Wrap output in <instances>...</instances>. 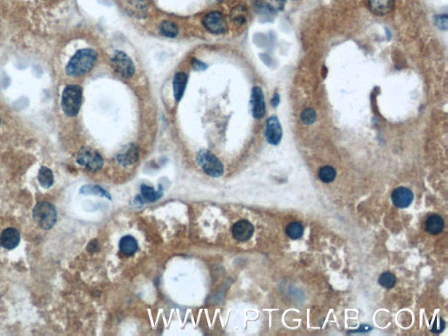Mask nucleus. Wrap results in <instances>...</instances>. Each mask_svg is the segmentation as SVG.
I'll return each instance as SVG.
<instances>
[{"label": "nucleus", "mask_w": 448, "mask_h": 336, "mask_svg": "<svg viewBox=\"0 0 448 336\" xmlns=\"http://www.w3.org/2000/svg\"><path fill=\"white\" fill-rule=\"evenodd\" d=\"M111 64L115 71L124 78H131L135 73L134 63L124 52H115L111 58Z\"/></svg>", "instance_id": "obj_6"}, {"label": "nucleus", "mask_w": 448, "mask_h": 336, "mask_svg": "<svg viewBox=\"0 0 448 336\" xmlns=\"http://www.w3.org/2000/svg\"><path fill=\"white\" fill-rule=\"evenodd\" d=\"M133 203L135 204V206L137 207H141L144 203H145V201L143 200L142 197H141V195H137L136 196L135 199H134V201H133Z\"/></svg>", "instance_id": "obj_33"}, {"label": "nucleus", "mask_w": 448, "mask_h": 336, "mask_svg": "<svg viewBox=\"0 0 448 336\" xmlns=\"http://www.w3.org/2000/svg\"><path fill=\"white\" fill-rule=\"evenodd\" d=\"M444 228V220L439 215H432L426 221V230L428 233L437 235L441 233Z\"/></svg>", "instance_id": "obj_18"}, {"label": "nucleus", "mask_w": 448, "mask_h": 336, "mask_svg": "<svg viewBox=\"0 0 448 336\" xmlns=\"http://www.w3.org/2000/svg\"><path fill=\"white\" fill-rule=\"evenodd\" d=\"M378 282L380 285L383 286V288H393L396 285L397 278L393 273H391L390 271H386V272H383V274H381V276L379 277Z\"/></svg>", "instance_id": "obj_26"}, {"label": "nucleus", "mask_w": 448, "mask_h": 336, "mask_svg": "<svg viewBox=\"0 0 448 336\" xmlns=\"http://www.w3.org/2000/svg\"><path fill=\"white\" fill-rule=\"evenodd\" d=\"M160 32L163 36L174 38L178 34V27L171 21H163L160 26Z\"/></svg>", "instance_id": "obj_25"}, {"label": "nucleus", "mask_w": 448, "mask_h": 336, "mask_svg": "<svg viewBox=\"0 0 448 336\" xmlns=\"http://www.w3.org/2000/svg\"><path fill=\"white\" fill-rule=\"evenodd\" d=\"M335 176H336V172H335V168L331 166H324L319 171V178L322 182H333L335 180Z\"/></svg>", "instance_id": "obj_24"}, {"label": "nucleus", "mask_w": 448, "mask_h": 336, "mask_svg": "<svg viewBox=\"0 0 448 336\" xmlns=\"http://www.w3.org/2000/svg\"><path fill=\"white\" fill-rule=\"evenodd\" d=\"M20 242V234L14 228H7L0 234V245L7 250H12Z\"/></svg>", "instance_id": "obj_13"}, {"label": "nucleus", "mask_w": 448, "mask_h": 336, "mask_svg": "<svg viewBox=\"0 0 448 336\" xmlns=\"http://www.w3.org/2000/svg\"><path fill=\"white\" fill-rule=\"evenodd\" d=\"M83 91L77 85L67 86L62 92V107L64 113L69 117L77 116L82 104Z\"/></svg>", "instance_id": "obj_3"}, {"label": "nucleus", "mask_w": 448, "mask_h": 336, "mask_svg": "<svg viewBox=\"0 0 448 336\" xmlns=\"http://www.w3.org/2000/svg\"><path fill=\"white\" fill-rule=\"evenodd\" d=\"M304 233V228L302 224L299 222H292L288 224L286 227V234L288 237L292 239H299L301 238Z\"/></svg>", "instance_id": "obj_23"}, {"label": "nucleus", "mask_w": 448, "mask_h": 336, "mask_svg": "<svg viewBox=\"0 0 448 336\" xmlns=\"http://www.w3.org/2000/svg\"><path fill=\"white\" fill-rule=\"evenodd\" d=\"M139 157V147L134 144H129L128 146H124L119 154H117L116 159L121 166L128 167L135 164Z\"/></svg>", "instance_id": "obj_9"}, {"label": "nucleus", "mask_w": 448, "mask_h": 336, "mask_svg": "<svg viewBox=\"0 0 448 336\" xmlns=\"http://www.w3.org/2000/svg\"><path fill=\"white\" fill-rule=\"evenodd\" d=\"M38 180L44 188H50L54 184V174L51 170L47 167H41L38 173Z\"/></svg>", "instance_id": "obj_20"}, {"label": "nucleus", "mask_w": 448, "mask_h": 336, "mask_svg": "<svg viewBox=\"0 0 448 336\" xmlns=\"http://www.w3.org/2000/svg\"><path fill=\"white\" fill-rule=\"evenodd\" d=\"M216 1H222V0H216Z\"/></svg>", "instance_id": "obj_34"}, {"label": "nucleus", "mask_w": 448, "mask_h": 336, "mask_svg": "<svg viewBox=\"0 0 448 336\" xmlns=\"http://www.w3.org/2000/svg\"><path fill=\"white\" fill-rule=\"evenodd\" d=\"M141 197L145 202H155L163 196V187L161 185L159 186L158 191L153 189L152 186L146 184H142L140 187Z\"/></svg>", "instance_id": "obj_16"}, {"label": "nucleus", "mask_w": 448, "mask_h": 336, "mask_svg": "<svg viewBox=\"0 0 448 336\" xmlns=\"http://www.w3.org/2000/svg\"><path fill=\"white\" fill-rule=\"evenodd\" d=\"M77 161L90 172H97L103 166V159L97 151L90 147H83L77 153Z\"/></svg>", "instance_id": "obj_5"}, {"label": "nucleus", "mask_w": 448, "mask_h": 336, "mask_svg": "<svg viewBox=\"0 0 448 336\" xmlns=\"http://www.w3.org/2000/svg\"><path fill=\"white\" fill-rule=\"evenodd\" d=\"M131 9L138 18H144L146 15V5L144 0H131Z\"/></svg>", "instance_id": "obj_27"}, {"label": "nucleus", "mask_w": 448, "mask_h": 336, "mask_svg": "<svg viewBox=\"0 0 448 336\" xmlns=\"http://www.w3.org/2000/svg\"><path fill=\"white\" fill-rule=\"evenodd\" d=\"M247 11L244 6H237L234 8L230 13V19L236 25H243L246 21Z\"/></svg>", "instance_id": "obj_22"}, {"label": "nucleus", "mask_w": 448, "mask_h": 336, "mask_svg": "<svg viewBox=\"0 0 448 336\" xmlns=\"http://www.w3.org/2000/svg\"><path fill=\"white\" fill-rule=\"evenodd\" d=\"M97 60V53L92 48H84L77 51L66 67V73L77 77L91 70Z\"/></svg>", "instance_id": "obj_1"}, {"label": "nucleus", "mask_w": 448, "mask_h": 336, "mask_svg": "<svg viewBox=\"0 0 448 336\" xmlns=\"http://www.w3.org/2000/svg\"><path fill=\"white\" fill-rule=\"evenodd\" d=\"M286 0H259V7L268 12H278L283 11Z\"/></svg>", "instance_id": "obj_19"}, {"label": "nucleus", "mask_w": 448, "mask_h": 336, "mask_svg": "<svg viewBox=\"0 0 448 336\" xmlns=\"http://www.w3.org/2000/svg\"><path fill=\"white\" fill-rule=\"evenodd\" d=\"M448 18L447 14L439 15V16H436L435 19H434V22L436 24V26L440 29L442 30H447V28H448Z\"/></svg>", "instance_id": "obj_29"}, {"label": "nucleus", "mask_w": 448, "mask_h": 336, "mask_svg": "<svg viewBox=\"0 0 448 336\" xmlns=\"http://www.w3.org/2000/svg\"><path fill=\"white\" fill-rule=\"evenodd\" d=\"M197 163L200 169L210 177L218 178L223 175L224 168L221 161L208 150H200L197 154Z\"/></svg>", "instance_id": "obj_4"}, {"label": "nucleus", "mask_w": 448, "mask_h": 336, "mask_svg": "<svg viewBox=\"0 0 448 336\" xmlns=\"http://www.w3.org/2000/svg\"><path fill=\"white\" fill-rule=\"evenodd\" d=\"M192 65L195 70H204L207 69V65L205 64L204 62H200L197 59H193Z\"/></svg>", "instance_id": "obj_31"}, {"label": "nucleus", "mask_w": 448, "mask_h": 336, "mask_svg": "<svg viewBox=\"0 0 448 336\" xmlns=\"http://www.w3.org/2000/svg\"><path fill=\"white\" fill-rule=\"evenodd\" d=\"M251 108H252V116L256 119H260L266 114V103L264 99L261 88L255 87L252 89V99H251Z\"/></svg>", "instance_id": "obj_10"}, {"label": "nucleus", "mask_w": 448, "mask_h": 336, "mask_svg": "<svg viewBox=\"0 0 448 336\" xmlns=\"http://www.w3.org/2000/svg\"><path fill=\"white\" fill-rule=\"evenodd\" d=\"M283 130L280 122L276 116L269 117L266 124V138L268 143L277 146L281 142Z\"/></svg>", "instance_id": "obj_8"}, {"label": "nucleus", "mask_w": 448, "mask_h": 336, "mask_svg": "<svg viewBox=\"0 0 448 336\" xmlns=\"http://www.w3.org/2000/svg\"><path fill=\"white\" fill-rule=\"evenodd\" d=\"M121 252L126 256H132L138 251V242L131 236H124L119 242Z\"/></svg>", "instance_id": "obj_17"}, {"label": "nucleus", "mask_w": 448, "mask_h": 336, "mask_svg": "<svg viewBox=\"0 0 448 336\" xmlns=\"http://www.w3.org/2000/svg\"><path fill=\"white\" fill-rule=\"evenodd\" d=\"M370 11L377 16L389 14L394 8V0H368Z\"/></svg>", "instance_id": "obj_15"}, {"label": "nucleus", "mask_w": 448, "mask_h": 336, "mask_svg": "<svg viewBox=\"0 0 448 336\" xmlns=\"http://www.w3.org/2000/svg\"><path fill=\"white\" fill-rule=\"evenodd\" d=\"M33 220L43 230H50L57 221L56 208L48 201L38 202L33 210Z\"/></svg>", "instance_id": "obj_2"}, {"label": "nucleus", "mask_w": 448, "mask_h": 336, "mask_svg": "<svg viewBox=\"0 0 448 336\" xmlns=\"http://www.w3.org/2000/svg\"><path fill=\"white\" fill-rule=\"evenodd\" d=\"M232 236L237 241H247L254 233V227L247 220H240L232 227Z\"/></svg>", "instance_id": "obj_11"}, {"label": "nucleus", "mask_w": 448, "mask_h": 336, "mask_svg": "<svg viewBox=\"0 0 448 336\" xmlns=\"http://www.w3.org/2000/svg\"><path fill=\"white\" fill-rule=\"evenodd\" d=\"M300 119L305 124H312L316 120V112L312 108H306L300 115Z\"/></svg>", "instance_id": "obj_28"}, {"label": "nucleus", "mask_w": 448, "mask_h": 336, "mask_svg": "<svg viewBox=\"0 0 448 336\" xmlns=\"http://www.w3.org/2000/svg\"><path fill=\"white\" fill-rule=\"evenodd\" d=\"M87 250L90 253H95V252H99L100 250V245H99L97 240H92L89 245H88Z\"/></svg>", "instance_id": "obj_30"}, {"label": "nucleus", "mask_w": 448, "mask_h": 336, "mask_svg": "<svg viewBox=\"0 0 448 336\" xmlns=\"http://www.w3.org/2000/svg\"><path fill=\"white\" fill-rule=\"evenodd\" d=\"M187 79H188L187 76L184 72H178L174 77L173 90H174V96H175L176 102H179L182 99L185 90H186Z\"/></svg>", "instance_id": "obj_14"}, {"label": "nucleus", "mask_w": 448, "mask_h": 336, "mask_svg": "<svg viewBox=\"0 0 448 336\" xmlns=\"http://www.w3.org/2000/svg\"><path fill=\"white\" fill-rule=\"evenodd\" d=\"M80 194H95L103 196L109 200H111V196L108 191H106L102 186L97 185H85L82 186L80 189Z\"/></svg>", "instance_id": "obj_21"}, {"label": "nucleus", "mask_w": 448, "mask_h": 336, "mask_svg": "<svg viewBox=\"0 0 448 336\" xmlns=\"http://www.w3.org/2000/svg\"><path fill=\"white\" fill-rule=\"evenodd\" d=\"M413 193L409 188L400 186L397 187L391 194V200L393 204L398 208H408L413 201Z\"/></svg>", "instance_id": "obj_12"}, {"label": "nucleus", "mask_w": 448, "mask_h": 336, "mask_svg": "<svg viewBox=\"0 0 448 336\" xmlns=\"http://www.w3.org/2000/svg\"><path fill=\"white\" fill-rule=\"evenodd\" d=\"M279 102H280V96H279V95H278L277 93H276V94L273 95L272 100H271V104H272V106L273 107H277L278 106V104H279Z\"/></svg>", "instance_id": "obj_32"}, {"label": "nucleus", "mask_w": 448, "mask_h": 336, "mask_svg": "<svg viewBox=\"0 0 448 336\" xmlns=\"http://www.w3.org/2000/svg\"><path fill=\"white\" fill-rule=\"evenodd\" d=\"M295 1H297V0H295Z\"/></svg>", "instance_id": "obj_35"}, {"label": "nucleus", "mask_w": 448, "mask_h": 336, "mask_svg": "<svg viewBox=\"0 0 448 336\" xmlns=\"http://www.w3.org/2000/svg\"><path fill=\"white\" fill-rule=\"evenodd\" d=\"M203 26L210 33L222 34L226 32V19L218 11H212L203 18Z\"/></svg>", "instance_id": "obj_7"}]
</instances>
